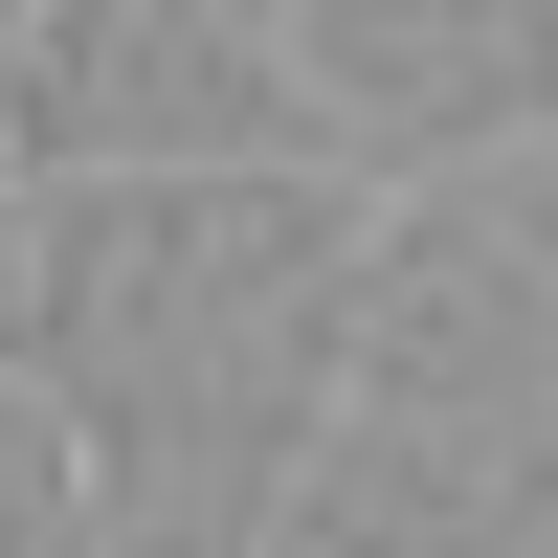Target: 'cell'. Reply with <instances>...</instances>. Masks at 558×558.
Returning a JSON list of instances; mask_svg holds the SVG:
<instances>
[{"label":"cell","mask_w":558,"mask_h":558,"mask_svg":"<svg viewBox=\"0 0 558 558\" xmlns=\"http://www.w3.org/2000/svg\"><path fill=\"white\" fill-rule=\"evenodd\" d=\"M0 558H112V447L45 357H0Z\"/></svg>","instance_id":"cell-2"},{"label":"cell","mask_w":558,"mask_h":558,"mask_svg":"<svg viewBox=\"0 0 558 558\" xmlns=\"http://www.w3.org/2000/svg\"><path fill=\"white\" fill-rule=\"evenodd\" d=\"M336 179H492L558 134V0H268Z\"/></svg>","instance_id":"cell-1"}]
</instances>
